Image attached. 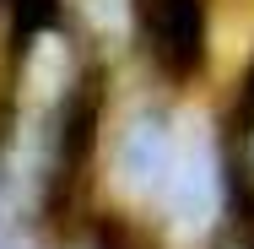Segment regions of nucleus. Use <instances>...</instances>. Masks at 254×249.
<instances>
[{
	"label": "nucleus",
	"mask_w": 254,
	"mask_h": 249,
	"mask_svg": "<svg viewBox=\"0 0 254 249\" xmlns=\"http://www.w3.org/2000/svg\"><path fill=\"white\" fill-rule=\"evenodd\" d=\"M135 33L168 82H195L211 49V0H135Z\"/></svg>",
	"instance_id": "nucleus-2"
},
{
	"label": "nucleus",
	"mask_w": 254,
	"mask_h": 249,
	"mask_svg": "<svg viewBox=\"0 0 254 249\" xmlns=\"http://www.w3.org/2000/svg\"><path fill=\"white\" fill-rule=\"evenodd\" d=\"M179 136H173V125H168V114H135L130 119V130H125V141H119V173H125V184L130 190H141V195H157L168 190V179H173V168H179Z\"/></svg>",
	"instance_id": "nucleus-3"
},
{
	"label": "nucleus",
	"mask_w": 254,
	"mask_h": 249,
	"mask_svg": "<svg viewBox=\"0 0 254 249\" xmlns=\"http://www.w3.org/2000/svg\"><path fill=\"white\" fill-rule=\"evenodd\" d=\"M0 5L11 16V44H16V54L33 49V38H44L54 27V16H60V0H0Z\"/></svg>",
	"instance_id": "nucleus-4"
},
{
	"label": "nucleus",
	"mask_w": 254,
	"mask_h": 249,
	"mask_svg": "<svg viewBox=\"0 0 254 249\" xmlns=\"http://www.w3.org/2000/svg\"><path fill=\"white\" fill-rule=\"evenodd\" d=\"M98 130H103V71L87 65L65 87V103L54 114L49 179H44V217L49 222H65L81 206L87 179H92V163H98Z\"/></svg>",
	"instance_id": "nucleus-1"
},
{
	"label": "nucleus",
	"mask_w": 254,
	"mask_h": 249,
	"mask_svg": "<svg viewBox=\"0 0 254 249\" xmlns=\"http://www.w3.org/2000/svg\"><path fill=\"white\" fill-rule=\"evenodd\" d=\"M98 249H141V239H135L119 217H103L98 222Z\"/></svg>",
	"instance_id": "nucleus-5"
}]
</instances>
